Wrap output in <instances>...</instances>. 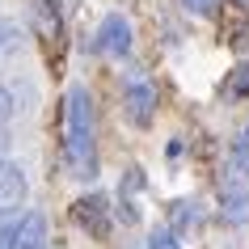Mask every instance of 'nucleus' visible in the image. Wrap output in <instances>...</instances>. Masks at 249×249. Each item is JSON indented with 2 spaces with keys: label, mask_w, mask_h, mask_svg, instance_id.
<instances>
[{
  "label": "nucleus",
  "mask_w": 249,
  "mask_h": 249,
  "mask_svg": "<svg viewBox=\"0 0 249 249\" xmlns=\"http://www.w3.org/2000/svg\"><path fill=\"white\" fill-rule=\"evenodd\" d=\"M241 144H245V148H249V127H245V140H241Z\"/></svg>",
  "instance_id": "obj_17"
},
{
  "label": "nucleus",
  "mask_w": 249,
  "mask_h": 249,
  "mask_svg": "<svg viewBox=\"0 0 249 249\" xmlns=\"http://www.w3.org/2000/svg\"><path fill=\"white\" fill-rule=\"evenodd\" d=\"M228 173H232V178H245V173H249V148H245V144L228 157Z\"/></svg>",
  "instance_id": "obj_10"
},
{
  "label": "nucleus",
  "mask_w": 249,
  "mask_h": 249,
  "mask_svg": "<svg viewBox=\"0 0 249 249\" xmlns=\"http://www.w3.org/2000/svg\"><path fill=\"white\" fill-rule=\"evenodd\" d=\"M224 220H232V224H245L249 220V195L245 190H224Z\"/></svg>",
  "instance_id": "obj_7"
},
{
  "label": "nucleus",
  "mask_w": 249,
  "mask_h": 249,
  "mask_svg": "<svg viewBox=\"0 0 249 249\" xmlns=\"http://www.w3.org/2000/svg\"><path fill=\"white\" fill-rule=\"evenodd\" d=\"M13 47H17V26L13 21H0V55L13 51Z\"/></svg>",
  "instance_id": "obj_11"
},
{
  "label": "nucleus",
  "mask_w": 249,
  "mask_h": 249,
  "mask_svg": "<svg viewBox=\"0 0 249 249\" xmlns=\"http://www.w3.org/2000/svg\"><path fill=\"white\" fill-rule=\"evenodd\" d=\"M72 215H76V224H85L89 232H106V224H110V198L106 195H85L72 207Z\"/></svg>",
  "instance_id": "obj_5"
},
{
  "label": "nucleus",
  "mask_w": 249,
  "mask_h": 249,
  "mask_svg": "<svg viewBox=\"0 0 249 249\" xmlns=\"http://www.w3.org/2000/svg\"><path fill=\"white\" fill-rule=\"evenodd\" d=\"M13 236H17V224H13V228H4V232H0V249H13Z\"/></svg>",
  "instance_id": "obj_15"
},
{
  "label": "nucleus",
  "mask_w": 249,
  "mask_h": 249,
  "mask_svg": "<svg viewBox=\"0 0 249 249\" xmlns=\"http://www.w3.org/2000/svg\"><path fill=\"white\" fill-rule=\"evenodd\" d=\"M148 249H182V245H178V232L173 228H157V232L148 236Z\"/></svg>",
  "instance_id": "obj_9"
},
{
  "label": "nucleus",
  "mask_w": 249,
  "mask_h": 249,
  "mask_svg": "<svg viewBox=\"0 0 249 249\" xmlns=\"http://www.w3.org/2000/svg\"><path fill=\"white\" fill-rule=\"evenodd\" d=\"M97 47L106 55H127L131 51V26L123 13H106L102 26H97Z\"/></svg>",
  "instance_id": "obj_3"
},
{
  "label": "nucleus",
  "mask_w": 249,
  "mask_h": 249,
  "mask_svg": "<svg viewBox=\"0 0 249 249\" xmlns=\"http://www.w3.org/2000/svg\"><path fill=\"white\" fill-rule=\"evenodd\" d=\"M21 198H26V173H21V165L4 160L0 165V215L21 207Z\"/></svg>",
  "instance_id": "obj_4"
},
{
  "label": "nucleus",
  "mask_w": 249,
  "mask_h": 249,
  "mask_svg": "<svg viewBox=\"0 0 249 249\" xmlns=\"http://www.w3.org/2000/svg\"><path fill=\"white\" fill-rule=\"evenodd\" d=\"M13 118V93L9 89H0V131H4V123Z\"/></svg>",
  "instance_id": "obj_12"
},
{
  "label": "nucleus",
  "mask_w": 249,
  "mask_h": 249,
  "mask_svg": "<svg viewBox=\"0 0 249 249\" xmlns=\"http://www.w3.org/2000/svg\"><path fill=\"white\" fill-rule=\"evenodd\" d=\"M64 152L76 178L97 173V144H93V97L85 85H68L64 97Z\"/></svg>",
  "instance_id": "obj_1"
},
{
  "label": "nucleus",
  "mask_w": 249,
  "mask_h": 249,
  "mask_svg": "<svg viewBox=\"0 0 249 249\" xmlns=\"http://www.w3.org/2000/svg\"><path fill=\"white\" fill-rule=\"evenodd\" d=\"M169 215H173V224H178V228H186V224H198L195 203H173V207H169Z\"/></svg>",
  "instance_id": "obj_8"
},
{
  "label": "nucleus",
  "mask_w": 249,
  "mask_h": 249,
  "mask_svg": "<svg viewBox=\"0 0 249 249\" xmlns=\"http://www.w3.org/2000/svg\"><path fill=\"white\" fill-rule=\"evenodd\" d=\"M42 245H47V215L42 211H30L26 220L17 224L13 249H42Z\"/></svg>",
  "instance_id": "obj_6"
},
{
  "label": "nucleus",
  "mask_w": 249,
  "mask_h": 249,
  "mask_svg": "<svg viewBox=\"0 0 249 249\" xmlns=\"http://www.w3.org/2000/svg\"><path fill=\"white\" fill-rule=\"evenodd\" d=\"M123 106H127V118L135 127H148L152 114H157V89L144 76H131L127 80V93H123Z\"/></svg>",
  "instance_id": "obj_2"
},
{
  "label": "nucleus",
  "mask_w": 249,
  "mask_h": 249,
  "mask_svg": "<svg viewBox=\"0 0 249 249\" xmlns=\"http://www.w3.org/2000/svg\"><path fill=\"white\" fill-rule=\"evenodd\" d=\"M4 152H9V135L0 131V165H4Z\"/></svg>",
  "instance_id": "obj_16"
},
{
  "label": "nucleus",
  "mask_w": 249,
  "mask_h": 249,
  "mask_svg": "<svg viewBox=\"0 0 249 249\" xmlns=\"http://www.w3.org/2000/svg\"><path fill=\"white\" fill-rule=\"evenodd\" d=\"M232 89H236V93H249V64H241V68H236V80H232Z\"/></svg>",
  "instance_id": "obj_14"
},
{
  "label": "nucleus",
  "mask_w": 249,
  "mask_h": 249,
  "mask_svg": "<svg viewBox=\"0 0 249 249\" xmlns=\"http://www.w3.org/2000/svg\"><path fill=\"white\" fill-rule=\"evenodd\" d=\"M190 13H198V17H207V13H215V0H182Z\"/></svg>",
  "instance_id": "obj_13"
}]
</instances>
